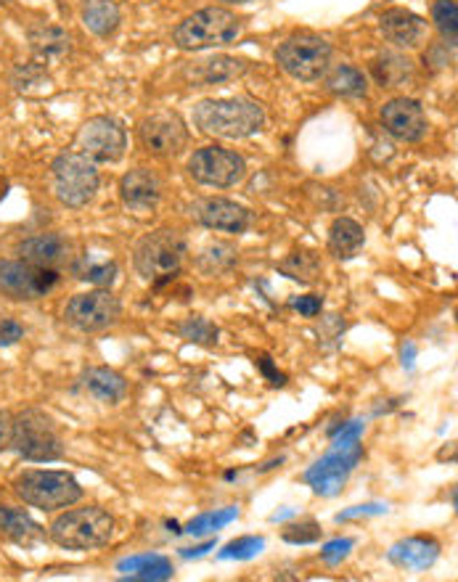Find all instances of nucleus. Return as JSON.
I'll list each match as a JSON object with an SVG mask.
<instances>
[{
	"mask_svg": "<svg viewBox=\"0 0 458 582\" xmlns=\"http://www.w3.org/2000/svg\"><path fill=\"white\" fill-rule=\"evenodd\" d=\"M185 255V238L178 230L162 228L141 238L136 247V270L146 281H162L181 268Z\"/></svg>",
	"mask_w": 458,
	"mask_h": 582,
	"instance_id": "6e6552de",
	"label": "nucleus"
},
{
	"mask_svg": "<svg viewBox=\"0 0 458 582\" xmlns=\"http://www.w3.org/2000/svg\"><path fill=\"white\" fill-rule=\"evenodd\" d=\"M119 196H123L125 207L132 212H155L159 198H162V183L151 170H130L119 181Z\"/></svg>",
	"mask_w": 458,
	"mask_h": 582,
	"instance_id": "f3484780",
	"label": "nucleus"
},
{
	"mask_svg": "<svg viewBox=\"0 0 458 582\" xmlns=\"http://www.w3.org/2000/svg\"><path fill=\"white\" fill-rule=\"evenodd\" d=\"M371 72H374L382 88H397V85H406L414 77V62L403 53H382L371 66Z\"/></svg>",
	"mask_w": 458,
	"mask_h": 582,
	"instance_id": "cd10ccee",
	"label": "nucleus"
},
{
	"mask_svg": "<svg viewBox=\"0 0 458 582\" xmlns=\"http://www.w3.org/2000/svg\"><path fill=\"white\" fill-rule=\"evenodd\" d=\"M58 276L51 268L30 262H0V294L13 300H40L56 287Z\"/></svg>",
	"mask_w": 458,
	"mask_h": 582,
	"instance_id": "f8f14e48",
	"label": "nucleus"
},
{
	"mask_svg": "<svg viewBox=\"0 0 458 582\" xmlns=\"http://www.w3.org/2000/svg\"><path fill=\"white\" fill-rule=\"evenodd\" d=\"M119 572H123L125 580H146V582H157V580H170L172 578V564L170 559L157 553H146V556H130V559H123L117 564Z\"/></svg>",
	"mask_w": 458,
	"mask_h": 582,
	"instance_id": "b1692460",
	"label": "nucleus"
},
{
	"mask_svg": "<svg viewBox=\"0 0 458 582\" xmlns=\"http://www.w3.org/2000/svg\"><path fill=\"white\" fill-rule=\"evenodd\" d=\"M111 535H115V516L98 506L66 511L51 525V540L66 551L106 546Z\"/></svg>",
	"mask_w": 458,
	"mask_h": 582,
	"instance_id": "f03ea898",
	"label": "nucleus"
},
{
	"mask_svg": "<svg viewBox=\"0 0 458 582\" xmlns=\"http://www.w3.org/2000/svg\"><path fill=\"white\" fill-rule=\"evenodd\" d=\"M318 538H321V527L313 525V521H308V525H295L284 532V540L287 542H316Z\"/></svg>",
	"mask_w": 458,
	"mask_h": 582,
	"instance_id": "e433bc0d",
	"label": "nucleus"
},
{
	"mask_svg": "<svg viewBox=\"0 0 458 582\" xmlns=\"http://www.w3.org/2000/svg\"><path fill=\"white\" fill-rule=\"evenodd\" d=\"M236 508H225V511H212V514H202L196 516L194 521H189V527H185V532L191 535H207V532H215V529H221L225 525H231V521L236 519Z\"/></svg>",
	"mask_w": 458,
	"mask_h": 582,
	"instance_id": "72a5a7b5",
	"label": "nucleus"
},
{
	"mask_svg": "<svg viewBox=\"0 0 458 582\" xmlns=\"http://www.w3.org/2000/svg\"><path fill=\"white\" fill-rule=\"evenodd\" d=\"M257 363H260V368L265 370V374L270 376V381H274L276 387H284V384H287V379H284L281 374H276V368L270 366V357H260V360H257Z\"/></svg>",
	"mask_w": 458,
	"mask_h": 582,
	"instance_id": "c03bdc74",
	"label": "nucleus"
},
{
	"mask_svg": "<svg viewBox=\"0 0 458 582\" xmlns=\"http://www.w3.org/2000/svg\"><path fill=\"white\" fill-rule=\"evenodd\" d=\"M75 273H77L79 281L96 283V287H111L117 273H119V268H117V262L111 260V257L85 255L83 260L75 265Z\"/></svg>",
	"mask_w": 458,
	"mask_h": 582,
	"instance_id": "c756f323",
	"label": "nucleus"
},
{
	"mask_svg": "<svg viewBox=\"0 0 458 582\" xmlns=\"http://www.w3.org/2000/svg\"><path fill=\"white\" fill-rule=\"evenodd\" d=\"M382 125L397 141H422L427 132V115L414 98H393L382 106Z\"/></svg>",
	"mask_w": 458,
	"mask_h": 582,
	"instance_id": "2eb2a0df",
	"label": "nucleus"
},
{
	"mask_svg": "<svg viewBox=\"0 0 458 582\" xmlns=\"http://www.w3.org/2000/svg\"><path fill=\"white\" fill-rule=\"evenodd\" d=\"M189 172L196 183L212 185V188H231L242 183L247 175V162L236 151L221 149V146H204L189 159Z\"/></svg>",
	"mask_w": 458,
	"mask_h": 582,
	"instance_id": "1a4fd4ad",
	"label": "nucleus"
},
{
	"mask_svg": "<svg viewBox=\"0 0 458 582\" xmlns=\"http://www.w3.org/2000/svg\"><path fill=\"white\" fill-rule=\"evenodd\" d=\"M11 440H13V416L9 410L0 408V453H3L6 448H11Z\"/></svg>",
	"mask_w": 458,
	"mask_h": 582,
	"instance_id": "ea45409f",
	"label": "nucleus"
},
{
	"mask_svg": "<svg viewBox=\"0 0 458 582\" xmlns=\"http://www.w3.org/2000/svg\"><path fill=\"white\" fill-rule=\"evenodd\" d=\"M433 19L440 30V35L450 48H456V37H458V6L456 0H437L433 9Z\"/></svg>",
	"mask_w": 458,
	"mask_h": 582,
	"instance_id": "7c9ffc66",
	"label": "nucleus"
},
{
	"mask_svg": "<svg viewBox=\"0 0 458 582\" xmlns=\"http://www.w3.org/2000/svg\"><path fill=\"white\" fill-rule=\"evenodd\" d=\"M181 336L194 344L212 347V344H217V326H212L207 317H189L181 326Z\"/></svg>",
	"mask_w": 458,
	"mask_h": 582,
	"instance_id": "473e14b6",
	"label": "nucleus"
},
{
	"mask_svg": "<svg viewBox=\"0 0 458 582\" xmlns=\"http://www.w3.org/2000/svg\"><path fill=\"white\" fill-rule=\"evenodd\" d=\"M83 387L88 389L96 400L109 402V406H117V402L128 395V381H125V376L104 366L85 370Z\"/></svg>",
	"mask_w": 458,
	"mask_h": 582,
	"instance_id": "5701e85b",
	"label": "nucleus"
},
{
	"mask_svg": "<svg viewBox=\"0 0 458 582\" xmlns=\"http://www.w3.org/2000/svg\"><path fill=\"white\" fill-rule=\"evenodd\" d=\"M194 122L207 136L242 141L265 128V111L249 98H207L194 109Z\"/></svg>",
	"mask_w": 458,
	"mask_h": 582,
	"instance_id": "f257e3e1",
	"label": "nucleus"
},
{
	"mask_svg": "<svg viewBox=\"0 0 458 582\" xmlns=\"http://www.w3.org/2000/svg\"><path fill=\"white\" fill-rule=\"evenodd\" d=\"M281 270L289 278H295V281L310 283L318 276V262L313 255H308V251H295L289 260L281 262Z\"/></svg>",
	"mask_w": 458,
	"mask_h": 582,
	"instance_id": "2f4dec72",
	"label": "nucleus"
},
{
	"mask_svg": "<svg viewBox=\"0 0 458 582\" xmlns=\"http://www.w3.org/2000/svg\"><path fill=\"white\" fill-rule=\"evenodd\" d=\"M291 308L300 310L302 315L316 317L321 313V297H300V300H291Z\"/></svg>",
	"mask_w": 458,
	"mask_h": 582,
	"instance_id": "a19ab883",
	"label": "nucleus"
},
{
	"mask_svg": "<svg viewBox=\"0 0 458 582\" xmlns=\"http://www.w3.org/2000/svg\"><path fill=\"white\" fill-rule=\"evenodd\" d=\"M363 459L361 445H350V448H334V453H329L327 459H321L305 474V479L313 485L318 495H337L348 482V474L353 472L355 463Z\"/></svg>",
	"mask_w": 458,
	"mask_h": 582,
	"instance_id": "4468645a",
	"label": "nucleus"
},
{
	"mask_svg": "<svg viewBox=\"0 0 458 582\" xmlns=\"http://www.w3.org/2000/svg\"><path fill=\"white\" fill-rule=\"evenodd\" d=\"M30 48H32V56H35L40 64H56L70 56L72 37H70V32L62 30V26L43 24V26H35V30H30Z\"/></svg>",
	"mask_w": 458,
	"mask_h": 582,
	"instance_id": "aec40b11",
	"label": "nucleus"
},
{
	"mask_svg": "<svg viewBox=\"0 0 458 582\" xmlns=\"http://www.w3.org/2000/svg\"><path fill=\"white\" fill-rule=\"evenodd\" d=\"M17 495L30 506L43 508V511H56V508H70L83 498V487L72 474L66 472H30L17 476Z\"/></svg>",
	"mask_w": 458,
	"mask_h": 582,
	"instance_id": "39448f33",
	"label": "nucleus"
},
{
	"mask_svg": "<svg viewBox=\"0 0 458 582\" xmlns=\"http://www.w3.org/2000/svg\"><path fill=\"white\" fill-rule=\"evenodd\" d=\"M380 24L384 37H387L390 43L401 45V48H414V45H419L424 35H427V22H424L419 13L408 9L384 11Z\"/></svg>",
	"mask_w": 458,
	"mask_h": 582,
	"instance_id": "a211bd4d",
	"label": "nucleus"
},
{
	"mask_svg": "<svg viewBox=\"0 0 458 582\" xmlns=\"http://www.w3.org/2000/svg\"><path fill=\"white\" fill-rule=\"evenodd\" d=\"M24 336V328L17 321L0 323V344H17Z\"/></svg>",
	"mask_w": 458,
	"mask_h": 582,
	"instance_id": "79ce46f5",
	"label": "nucleus"
},
{
	"mask_svg": "<svg viewBox=\"0 0 458 582\" xmlns=\"http://www.w3.org/2000/svg\"><path fill=\"white\" fill-rule=\"evenodd\" d=\"M19 255H22L24 262L38 265V268L56 270L62 268L66 257H70V244L56 234H43L35 238H26L22 247H19Z\"/></svg>",
	"mask_w": 458,
	"mask_h": 582,
	"instance_id": "6ab92c4d",
	"label": "nucleus"
},
{
	"mask_svg": "<svg viewBox=\"0 0 458 582\" xmlns=\"http://www.w3.org/2000/svg\"><path fill=\"white\" fill-rule=\"evenodd\" d=\"M228 3H247V0H228Z\"/></svg>",
	"mask_w": 458,
	"mask_h": 582,
	"instance_id": "de8ad7c7",
	"label": "nucleus"
},
{
	"mask_svg": "<svg viewBox=\"0 0 458 582\" xmlns=\"http://www.w3.org/2000/svg\"><path fill=\"white\" fill-rule=\"evenodd\" d=\"M327 88L331 93H337V96L361 98V96H366L369 79L361 69H355V66L342 64V66H337V69L327 77Z\"/></svg>",
	"mask_w": 458,
	"mask_h": 582,
	"instance_id": "c85d7f7f",
	"label": "nucleus"
},
{
	"mask_svg": "<svg viewBox=\"0 0 458 582\" xmlns=\"http://www.w3.org/2000/svg\"><path fill=\"white\" fill-rule=\"evenodd\" d=\"M13 85H17V90H24V93H32L35 85H38V90H43V88H49V77H45L43 66L40 64H24L13 72Z\"/></svg>",
	"mask_w": 458,
	"mask_h": 582,
	"instance_id": "f704fd0d",
	"label": "nucleus"
},
{
	"mask_svg": "<svg viewBox=\"0 0 458 582\" xmlns=\"http://www.w3.org/2000/svg\"><path fill=\"white\" fill-rule=\"evenodd\" d=\"M263 548H265L263 538H238V540L228 542V546H225V551H221V559L247 561V559H255V556L260 553Z\"/></svg>",
	"mask_w": 458,
	"mask_h": 582,
	"instance_id": "c9c22d12",
	"label": "nucleus"
},
{
	"mask_svg": "<svg viewBox=\"0 0 458 582\" xmlns=\"http://www.w3.org/2000/svg\"><path fill=\"white\" fill-rule=\"evenodd\" d=\"M77 149L90 162H119L125 149H128V136L119 128L117 119L93 117L79 130Z\"/></svg>",
	"mask_w": 458,
	"mask_h": 582,
	"instance_id": "9b49d317",
	"label": "nucleus"
},
{
	"mask_svg": "<svg viewBox=\"0 0 458 582\" xmlns=\"http://www.w3.org/2000/svg\"><path fill=\"white\" fill-rule=\"evenodd\" d=\"M138 136H141L143 149L155 157H175L189 143V130L175 111H157L146 117Z\"/></svg>",
	"mask_w": 458,
	"mask_h": 582,
	"instance_id": "ddd939ff",
	"label": "nucleus"
},
{
	"mask_svg": "<svg viewBox=\"0 0 458 582\" xmlns=\"http://www.w3.org/2000/svg\"><path fill=\"white\" fill-rule=\"evenodd\" d=\"M51 170L53 191H56V198L64 207H88L93 198H96L102 177H98L96 164L88 157L77 154V151H66V154L56 157Z\"/></svg>",
	"mask_w": 458,
	"mask_h": 582,
	"instance_id": "423d86ee",
	"label": "nucleus"
},
{
	"mask_svg": "<svg viewBox=\"0 0 458 582\" xmlns=\"http://www.w3.org/2000/svg\"><path fill=\"white\" fill-rule=\"evenodd\" d=\"M414 355H416L414 344H406V347H403V366H406V368L414 366Z\"/></svg>",
	"mask_w": 458,
	"mask_h": 582,
	"instance_id": "49530a36",
	"label": "nucleus"
},
{
	"mask_svg": "<svg viewBox=\"0 0 458 582\" xmlns=\"http://www.w3.org/2000/svg\"><path fill=\"white\" fill-rule=\"evenodd\" d=\"M350 548H353V540H331L327 542V546H323V561H327V564H340V561L344 559V556L350 553Z\"/></svg>",
	"mask_w": 458,
	"mask_h": 582,
	"instance_id": "4c0bfd02",
	"label": "nucleus"
},
{
	"mask_svg": "<svg viewBox=\"0 0 458 582\" xmlns=\"http://www.w3.org/2000/svg\"><path fill=\"white\" fill-rule=\"evenodd\" d=\"M363 244H366V234L350 217H340V220H334V225H331L329 249L337 260H353L358 251L363 249Z\"/></svg>",
	"mask_w": 458,
	"mask_h": 582,
	"instance_id": "393cba45",
	"label": "nucleus"
},
{
	"mask_svg": "<svg viewBox=\"0 0 458 582\" xmlns=\"http://www.w3.org/2000/svg\"><path fill=\"white\" fill-rule=\"evenodd\" d=\"M238 32H242V19L236 13L228 9H202L175 26V43L183 51L221 48L234 43Z\"/></svg>",
	"mask_w": 458,
	"mask_h": 582,
	"instance_id": "7ed1b4c3",
	"label": "nucleus"
},
{
	"mask_svg": "<svg viewBox=\"0 0 458 582\" xmlns=\"http://www.w3.org/2000/svg\"><path fill=\"white\" fill-rule=\"evenodd\" d=\"M276 62L289 77L316 83L329 72L331 45L313 32H295L276 48Z\"/></svg>",
	"mask_w": 458,
	"mask_h": 582,
	"instance_id": "20e7f679",
	"label": "nucleus"
},
{
	"mask_svg": "<svg viewBox=\"0 0 458 582\" xmlns=\"http://www.w3.org/2000/svg\"><path fill=\"white\" fill-rule=\"evenodd\" d=\"M361 432H363V423H358V421L348 423V427H344L342 432L334 436V448H350V445H355L358 436H361Z\"/></svg>",
	"mask_w": 458,
	"mask_h": 582,
	"instance_id": "58836bf2",
	"label": "nucleus"
},
{
	"mask_svg": "<svg viewBox=\"0 0 458 582\" xmlns=\"http://www.w3.org/2000/svg\"><path fill=\"white\" fill-rule=\"evenodd\" d=\"M0 535H6L17 546L32 548L45 538L43 527L32 521V516L13 506H0Z\"/></svg>",
	"mask_w": 458,
	"mask_h": 582,
	"instance_id": "4be33fe9",
	"label": "nucleus"
},
{
	"mask_svg": "<svg viewBox=\"0 0 458 582\" xmlns=\"http://www.w3.org/2000/svg\"><path fill=\"white\" fill-rule=\"evenodd\" d=\"M212 548H215V542H204V546H199V548H183V556L185 559H191V556H204L207 551H212Z\"/></svg>",
	"mask_w": 458,
	"mask_h": 582,
	"instance_id": "a18cd8bd",
	"label": "nucleus"
},
{
	"mask_svg": "<svg viewBox=\"0 0 458 582\" xmlns=\"http://www.w3.org/2000/svg\"><path fill=\"white\" fill-rule=\"evenodd\" d=\"M440 556V542L435 538H408L390 548V561L403 569H429Z\"/></svg>",
	"mask_w": 458,
	"mask_h": 582,
	"instance_id": "412c9836",
	"label": "nucleus"
},
{
	"mask_svg": "<svg viewBox=\"0 0 458 582\" xmlns=\"http://www.w3.org/2000/svg\"><path fill=\"white\" fill-rule=\"evenodd\" d=\"M244 72H247V62H242V58L215 56V58H204V62H199L194 69H191V77L204 85H223V83H231V79H238Z\"/></svg>",
	"mask_w": 458,
	"mask_h": 582,
	"instance_id": "a878e982",
	"label": "nucleus"
},
{
	"mask_svg": "<svg viewBox=\"0 0 458 582\" xmlns=\"http://www.w3.org/2000/svg\"><path fill=\"white\" fill-rule=\"evenodd\" d=\"M119 315H123V304L111 291L104 289L72 297L70 304H66V321L75 328L85 331V334H96V331L115 326Z\"/></svg>",
	"mask_w": 458,
	"mask_h": 582,
	"instance_id": "9d476101",
	"label": "nucleus"
},
{
	"mask_svg": "<svg viewBox=\"0 0 458 582\" xmlns=\"http://www.w3.org/2000/svg\"><path fill=\"white\" fill-rule=\"evenodd\" d=\"M83 22L93 35L109 37L123 22V13L115 0H85L83 6Z\"/></svg>",
	"mask_w": 458,
	"mask_h": 582,
	"instance_id": "bb28decb",
	"label": "nucleus"
},
{
	"mask_svg": "<svg viewBox=\"0 0 458 582\" xmlns=\"http://www.w3.org/2000/svg\"><path fill=\"white\" fill-rule=\"evenodd\" d=\"M194 217L204 228L223 230V234H244L249 225V212L231 198L210 196L194 204Z\"/></svg>",
	"mask_w": 458,
	"mask_h": 582,
	"instance_id": "dca6fc26",
	"label": "nucleus"
},
{
	"mask_svg": "<svg viewBox=\"0 0 458 582\" xmlns=\"http://www.w3.org/2000/svg\"><path fill=\"white\" fill-rule=\"evenodd\" d=\"M11 445L26 461L49 463L58 461L64 455V442L58 436L56 427L40 410H24L13 416V440Z\"/></svg>",
	"mask_w": 458,
	"mask_h": 582,
	"instance_id": "0eeeda50",
	"label": "nucleus"
},
{
	"mask_svg": "<svg viewBox=\"0 0 458 582\" xmlns=\"http://www.w3.org/2000/svg\"><path fill=\"white\" fill-rule=\"evenodd\" d=\"M387 508L380 506V503H369V506H355L350 508V511H342L337 516V521H344V519H353V516H369V514H384Z\"/></svg>",
	"mask_w": 458,
	"mask_h": 582,
	"instance_id": "37998d69",
	"label": "nucleus"
}]
</instances>
